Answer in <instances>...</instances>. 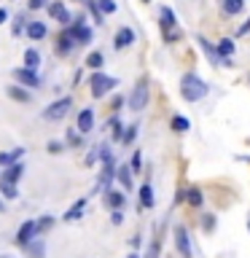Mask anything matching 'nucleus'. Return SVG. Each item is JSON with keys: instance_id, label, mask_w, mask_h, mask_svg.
<instances>
[{"instance_id": "obj_1", "label": "nucleus", "mask_w": 250, "mask_h": 258, "mask_svg": "<svg viewBox=\"0 0 250 258\" xmlns=\"http://www.w3.org/2000/svg\"><path fill=\"white\" fill-rule=\"evenodd\" d=\"M207 92H210V86L197 73H186L181 78V94L186 103H199L202 97H207Z\"/></svg>"}, {"instance_id": "obj_2", "label": "nucleus", "mask_w": 250, "mask_h": 258, "mask_svg": "<svg viewBox=\"0 0 250 258\" xmlns=\"http://www.w3.org/2000/svg\"><path fill=\"white\" fill-rule=\"evenodd\" d=\"M89 84H92V97H105L108 92H113L118 86V81L111 78V75H105V73H94Z\"/></svg>"}, {"instance_id": "obj_3", "label": "nucleus", "mask_w": 250, "mask_h": 258, "mask_svg": "<svg viewBox=\"0 0 250 258\" xmlns=\"http://www.w3.org/2000/svg\"><path fill=\"white\" fill-rule=\"evenodd\" d=\"M70 105H73V100H70V97L54 100V103L49 105L46 110H43V119H46V121H59V119H65V116H67V110H70Z\"/></svg>"}, {"instance_id": "obj_4", "label": "nucleus", "mask_w": 250, "mask_h": 258, "mask_svg": "<svg viewBox=\"0 0 250 258\" xmlns=\"http://www.w3.org/2000/svg\"><path fill=\"white\" fill-rule=\"evenodd\" d=\"M175 247L183 258H191L194 250H191V234L186 231V226H175Z\"/></svg>"}, {"instance_id": "obj_5", "label": "nucleus", "mask_w": 250, "mask_h": 258, "mask_svg": "<svg viewBox=\"0 0 250 258\" xmlns=\"http://www.w3.org/2000/svg\"><path fill=\"white\" fill-rule=\"evenodd\" d=\"M148 103V84L146 81H137L132 89V97H129V108L132 110H143Z\"/></svg>"}, {"instance_id": "obj_6", "label": "nucleus", "mask_w": 250, "mask_h": 258, "mask_svg": "<svg viewBox=\"0 0 250 258\" xmlns=\"http://www.w3.org/2000/svg\"><path fill=\"white\" fill-rule=\"evenodd\" d=\"M14 78L22 86H27V89H38L41 86V75L35 73V70H27V68H17L14 70Z\"/></svg>"}, {"instance_id": "obj_7", "label": "nucleus", "mask_w": 250, "mask_h": 258, "mask_svg": "<svg viewBox=\"0 0 250 258\" xmlns=\"http://www.w3.org/2000/svg\"><path fill=\"white\" fill-rule=\"evenodd\" d=\"M38 237V229H35V221H24L17 231V242L19 245H30V242Z\"/></svg>"}, {"instance_id": "obj_8", "label": "nucleus", "mask_w": 250, "mask_h": 258, "mask_svg": "<svg viewBox=\"0 0 250 258\" xmlns=\"http://www.w3.org/2000/svg\"><path fill=\"white\" fill-rule=\"evenodd\" d=\"M162 30L167 33V40L178 38V30H175V14H172V8H167V6L162 8Z\"/></svg>"}, {"instance_id": "obj_9", "label": "nucleus", "mask_w": 250, "mask_h": 258, "mask_svg": "<svg viewBox=\"0 0 250 258\" xmlns=\"http://www.w3.org/2000/svg\"><path fill=\"white\" fill-rule=\"evenodd\" d=\"M113 178H116V164H113V161H105V164H102V175H100V180H97V189L108 191V186H111Z\"/></svg>"}, {"instance_id": "obj_10", "label": "nucleus", "mask_w": 250, "mask_h": 258, "mask_svg": "<svg viewBox=\"0 0 250 258\" xmlns=\"http://www.w3.org/2000/svg\"><path fill=\"white\" fill-rule=\"evenodd\" d=\"M49 14H51L54 19H59V24H70V22H73V17H70V11L65 8V3H62V0L51 3V6H49Z\"/></svg>"}, {"instance_id": "obj_11", "label": "nucleus", "mask_w": 250, "mask_h": 258, "mask_svg": "<svg viewBox=\"0 0 250 258\" xmlns=\"http://www.w3.org/2000/svg\"><path fill=\"white\" fill-rule=\"evenodd\" d=\"M124 202H127V196H124L121 191H113V189L105 191V205L111 207V212L113 210H124Z\"/></svg>"}, {"instance_id": "obj_12", "label": "nucleus", "mask_w": 250, "mask_h": 258, "mask_svg": "<svg viewBox=\"0 0 250 258\" xmlns=\"http://www.w3.org/2000/svg\"><path fill=\"white\" fill-rule=\"evenodd\" d=\"M92 126H94V113L89 108H83L81 113H78V124H76V129L81 135H86V132H92Z\"/></svg>"}, {"instance_id": "obj_13", "label": "nucleus", "mask_w": 250, "mask_h": 258, "mask_svg": "<svg viewBox=\"0 0 250 258\" xmlns=\"http://www.w3.org/2000/svg\"><path fill=\"white\" fill-rule=\"evenodd\" d=\"M132 43H134V33L129 27H121L116 33V43H113V46H116V49H127V46H132Z\"/></svg>"}, {"instance_id": "obj_14", "label": "nucleus", "mask_w": 250, "mask_h": 258, "mask_svg": "<svg viewBox=\"0 0 250 258\" xmlns=\"http://www.w3.org/2000/svg\"><path fill=\"white\" fill-rule=\"evenodd\" d=\"M73 46H78L76 43V30H65L62 38H59V54H67Z\"/></svg>"}, {"instance_id": "obj_15", "label": "nucleus", "mask_w": 250, "mask_h": 258, "mask_svg": "<svg viewBox=\"0 0 250 258\" xmlns=\"http://www.w3.org/2000/svg\"><path fill=\"white\" fill-rule=\"evenodd\" d=\"M22 172H24V164H11V167H6V170H3V178L0 180H8V183H17L19 178H22Z\"/></svg>"}, {"instance_id": "obj_16", "label": "nucleus", "mask_w": 250, "mask_h": 258, "mask_svg": "<svg viewBox=\"0 0 250 258\" xmlns=\"http://www.w3.org/2000/svg\"><path fill=\"white\" fill-rule=\"evenodd\" d=\"M221 8L229 14V17H237V14H242V8H245V0H223V3H221Z\"/></svg>"}, {"instance_id": "obj_17", "label": "nucleus", "mask_w": 250, "mask_h": 258, "mask_svg": "<svg viewBox=\"0 0 250 258\" xmlns=\"http://www.w3.org/2000/svg\"><path fill=\"white\" fill-rule=\"evenodd\" d=\"M38 65H41V54L35 52V49H27V52H24V68L38 73Z\"/></svg>"}, {"instance_id": "obj_18", "label": "nucleus", "mask_w": 250, "mask_h": 258, "mask_svg": "<svg viewBox=\"0 0 250 258\" xmlns=\"http://www.w3.org/2000/svg\"><path fill=\"white\" fill-rule=\"evenodd\" d=\"M83 207H86V199H78L76 205H73L67 212H65L62 218H65V221H78V218L83 215Z\"/></svg>"}, {"instance_id": "obj_19", "label": "nucleus", "mask_w": 250, "mask_h": 258, "mask_svg": "<svg viewBox=\"0 0 250 258\" xmlns=\"http://www.w3.org/2000/svg\"><path fill=\"white\" fill-rule=\"evenodd\" d=\"M6 94L11 100H17V103H30V92H27V89H22V86H8Z\"/></svg>"}, {"instance_id": "obj_20", "label": "nucleus", "mask_w": 250, "mask_h": 258, "mask_svg": "<svg viewBox=\"0 0 250 258\" xmlns=\"http://www.w3.org/2000/svg\"><path fill=\"white\" fill-rule=\"evenodd\" d=\"M27 35H30L33 40L46 38V24H43V22H30V24H27Z\"/></svg>"}, {"instance_id": "obj_21", "label": "nucleus", "mask_w": 250, "mask_h": 258, "mask_svg": "<svg viewBox=\"0 0 250 258\" xmlns=\"http://www.w3.org/2000/svg\"><path fill=\"white\" fill-rule=\"evenodd\" d=\"M116 178L121 180V186H124V191H132V170H129V167H118L116 170Z\"/></svg>"}, {"instance_id": "obj_22", "label": "nucleus", "mask_w": 250, "mask_h": 258, "mask_svg": "<svg viewBox=\"0 0 250 258\" xmlns=\"http://www.w3.org/2000/svg\"><path fill=\"white\" fill-rule=\"evenodd\" d=\"M140 207H146V210H151V207H153V189L148 183L140 189Z\"/></svg>"}, {"instance_id": "obj_23", "label": "nucleus", "mask_w": 250, "mask_h": 258, "mask_svg": "<svg viewBox=\"0 0 250 258\" xmlns=\"http://www.w3.org/2000/svg\"><path fill=\"white\" fill-rule=\"evenodd\" d=\"M76 43L78 46H83V43H89V40H92V30L86 27V24H76Z\"/></svg>"}, {"instance_id": "obj_24", "label": "nucleus", "mask_w": 250, "mask_h": 258, "mask_svg": "<svg viewBox=\"0 0 250 258\" xmlns=\"http://www.w3.org/2000/svg\"><path fill=\"white\" fill-rule=\"evenodd\" d=\"M234 40L232 38H223L221 43H218V54H221V59H232V54H234Z\"/></svg>"}, {"instance_id": "obj_25", "label": "nucleus", "mask_w": 250, "mask_h": 258, "mask_svg": "<svg viewBox=\"0 0 250 258\" xmlns=\"http://www.w3.org/2000/svg\"><path fill=\"white\" fill-rule=\"evenodd\" d=\"M175 129V132H188V129H191V121L186 119V116H172V124H169Z\"/></svg>"}, {"instance_id": "obj_26", "label": "nucleus", "mask_w": 250, "mask_h": 258, "mask_svg": "<svg viewBox=\"0 0 250 258\" xmlns=\"http://www.w3.org/2000/svg\"><path fill=\"white\" fill-rule=\"evenodd\" d=\"M0 194L6 199H17L19 191H17V183H8V180H0Z\"/></svg>"}, {"instance_id": "obj_27", "label": "nucleus", "mask_w": 250, "mask_h": 258, "mask_svg": "<svg viewBox=\"0 0 250 258\" xmlns=\"http://www.w3.org/2000/svg\"><path fill=\"white\" fill-rule=\"evenodd\" d=\"M102 62H105L102 52H92V54L86 57V65H89L92 70H100V68H102Z\"/></svg>"}, {"instance_id": "obj_28", "label": "nucleus", "mask_w": 250, "mask_h": 258, "mask_svg": "<svg viewBox=\"0 0 250 258\" xmlns=\"http://www.w3.org/2000/svg\"><path fill=\"white\" fill-rule=\"evenodd\" d=\"M199 43H202V52H204V54H210V57L216 59V62H221V54H218V46H210V43H207L204 38H199Z\"/></svg>"}, {"instance_id": "obj_29", "label": "nucleus", "mask_w": 250, "mask_h": 258, "mask_svg": "<svg viewBox=\"0 0 250 258\" xmlns=\"http://www.w3.org/2000/svg\"><path fill=\"white\" fill-rule=\"evenodd\" d=\"M186 199H188V205L199 207V205H202V191H199V189H188L186 191Z\"/></svg>"}, {"instance_id": "obj_30", "label": "nucleus", "mask_w": 250, "mask_h": 258, "mask_svg": "<svg viewBox=\"0 0 250 258\" xmlns=\"http://www.w3.org/2000/svg\"><path fill=\"white\" fill-rule=\"evenodd\" d=\"M97 6L102 14H113L116 11V0H97Z\"/></svg>"}, {"instance_id": "obj_31", "label": "nucleus", "mask_w": 250, "mask_h": 258, "mask_svg": "<svg viewBox=\"0 0 250 258\" xmlns=\"http://www.w3.org/2000/svg\"><path fill=\"white\" fill-rule=\"evenodd\" d=\"M137 129H140L137 124H129L127 129H124V143H132V140L137 138Z\"/></svg>"}, {"instance_id": "obj_32", "label": "nucleus", "mask_w": 250, "mask_h": 258, "mask_svg": "<svg viewBox=\"0 0 250 258\" xmlns=\"http://www.w3.org/2000/svg\"><path fill=\"white\" fill-rule=\"evenodd\" d=\"M111 224H113V226L124 224V212H121V210H113V212H111Z\"/></svg>"}, {"instance_id": "obj_33", "label": "nucleus", "mask_w": 250, "mask_h": 258, "mask_svg": "<svg viewBox=\"0 0 250 258\" xmlns=\"http://www.w3.org/2000/svg\"><path fill=\"white\" fill-rule=\"evenodd\" d=\"M140 164H143V159H140V151H134V156H132V172H140Z\"/></svg>"}, {"instance_id": "obj_34", "label": "nucleus", "mask_w": 250, "mask_h": 258, "mask_svg": "<svg viewBox=\"0 0 250 258\" xmlns=\"http://www.w3.org/2000/svg\"><path fill=\"white\" fill-rule=\"evenodd\" d=\"M33 258H43V242L41 240L35 242V247H33Z\"/></svg>"}, {"instance_id": "obj_35", "label": "nucleus", "mask_w": 250, "mask_h": 258, "mask_svg": "<svg viewBox=\"0 0 250 258\" xmlns=\"http://www.w3.org/2000/svg\"><path fill=\"white\" fill-rule=\"evenodd\" d=\"M14 161H11V151L8 154H0V167H11Z\"/></svg>"}, {"instance_id": "obj_36", "label": "nucleus", "mask_w": 250, "mask_h": 258, "mask_svg": "<svg viewBox=\"0 0 250 258\" xmlns=\"http://www.w3.org/2000/svg\"><path fill=\"white\" fill-rule=\"evenodd\" d=\"M49 154H62V143L51 140V143H49Z\"/></svg>"}, {"instance_id": "obj_37", "label": "nucleus", "mask_w": 250, "mask_h": 258, "mask_svg": "<svg viewBox=\"0 0 250 258\" xmlns=\"http://www.w3.org/2000/svg\"><path fill=\"white\" fill-rule=\"evenodd\" d=\"M22 156H24V148H14V151H11V161H14V164H17Z\"/></svg>"}, {"instance_id": "obj_38", "label": "nucleus", "mask_w": 250, "mask_h": 258, "mask_svg": "<svg viewBox=\"0 0 250 258\" xmlns=\"http://www.w3.org/2000/svg\"><path fill=\"white\" fill-rule=\"evenodd\" d=\"M202 226H204V229H213V226H216V218H213V215H207V218L202 221Z\"/></svg>"}, {"instance_id": "obj_39", "label": "nucleus", "mask_w": 250, "mask_h": 258, "mask_svg": "<svg viewBox=\"0 0 250 258\" xmlns=\"http://www.w3.org/2000/svg\"><path fill=\"white\" fill-rule=\"evenodd\" d=\"M30 8H43V0H27Z\"/></svg>"}, {"instance_id": "obj_40", "label": "nucleus", "mask_w": 250, "mask_h": 258, "mask_svg": "<svg viewBox=\"0 0 250 258\" xmlns=\"http://www.w3.org/2000/svg\"><path fill=\"white\" fill-rule=\"evenodd\" d=\"M6 19H8V11H6V8H0V24L6 22Z\"/></svg>"}, {"instance_id": "obj_41", "label": "nucleus", "mask_w": 250, "mask_h": 258, "mask_svg": "<svg viewBox=\"0 0 250 258\" xmlns=\"http://www.w3.org/2000/svg\"><path fill=\"white\" fill-rule=\"evenodd\" d=\"M0 212H6V202L0 199Z\"/></svg>"}, {"instance_id": "obj_42", "label": "nucleus", "mask_w": 250, "mask_h": 258, "mask_svg": "<svg viewBox=\"0 0 250 258\" xmlns=\"http://www.w3.org/2000/svg\"><path fill=\"white\" fill-rule=\"evenodd\" d=\"M146 258H159V256H156V253H151V256H146Z\"/></svg>"}, {"instance_id": "obj_43", "label": "nucleus", "mask_w": 250, "mask_h": 258, "mask_svg": "<svg viewBox=\"0 0 250 258\" xmlns=\"http://www.w3.org/2000/svg\"><path fill=\"white\" fill-rule=\"evenodd\" d=\"M129 258H140V256H137V253H132V256H129Z\"/></svg>"}, {"instance_id": "obj_44", "label": "nucleus", "mask_w": 250, "mask_h": 258, "mask_svg": "<svg viewBox=\"0 0 250 258\" xmlns=\"http://www.w3.org/2000/svg\"><path fill=\"white\" fill-rule=\"evenodd\" d=\"M143 3H151V0H143Z\"/></svg>"}, {"instance_id": "obj_45", "label": "nucleus", "mask_w": 250, "mask_h": 258, "mask_svg": "<svg viewBox=\"0 0 250 258\" xmlns=\"http://www.w3.org/2000/svg\"><path fill=\"white\" fill-rule=\"evenodd\" d=\"M248 229H250V221H248Z\"/></svg>"}]
</instances>
